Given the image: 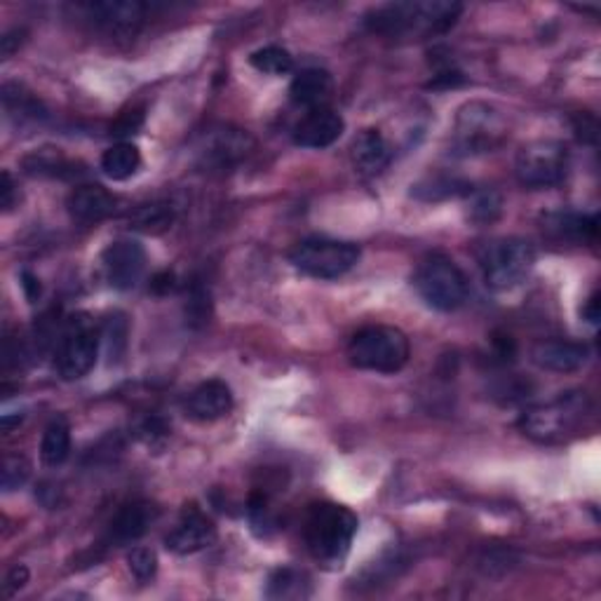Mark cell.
Segmentation results:
<instances>
[{
  "label": "cell",
  "instance_id": "1",
  "mask_svg": "<svg viewBox=\"0 0 601 601\" xmlns=\"http://www.w3.org/2000/svg\"><path fill=\"white\" fill-rule=\"evenodd\" d=\"M463 8L446 0H409L388 3L367 14V28L393 40H424L446 34L461 17Z\"/></svg>",
  "mask_w": 601,
  "mask_h": 601
},
{
  "label": "cell",
  "instance_id": "2",
  "mask_svg": "<svg viewBox=\"0 0 601 601\" xmlns=\"http://www.w3.org/2000/svg\"><path fill=\"white\" fill-rule=\"evenodd\" d=\"M357 526V517L348 507L336 503L312 505L304 524V538L312 560L324 566H341L348 557Z\"/></svg>",
  "mask_w": 601,
  "mask_h": 601
},
{
  "label": "cell",
  "instance_id": "3",
  "mask_svg": "<svg viewBox=\"0 0 601 601\" xmlns=\"http://www.w3.org/2000/svg\"><path fill=\"white\" fill-rule=\"evenodd\" d=\"M409 339L395 327H365L351 339V365L376 373H397L409 363Z\"/></svg>",
  "mask_w": 601,
  "mask_h": 601
},
{
  "label": "cell",
  "instance_id": "4",
  "mask_svg": "<svg viewBox=\"0 0 601 601\" xmlns=\"http://www.w3.org/2000/svg\"><path fill=\"white\" fill-rule=\"evenodd\" d=\"M590 412V400L585 393H566L548 404L524 412L519 426L524 434L536 442H560L574 432Z\"/></svg>",
  "mask_w": 601,
  "mask_h": 601
},
{
  "label": "cell",
  "instance_id": "5",
  "mask_svg": "<svg viewBox=\"0 0 601 601\" xmlns=\"http://www.w3.org/2000/svg\"><path fill=\"white\" fill-rule=\"evenodd\" d=\"M420 298L434 310L451 312L465 304L468 298V278L463 270L442 254L426 259L418 266L414 278Z\"/></svg>",
  "mask_w": 601,
  "mask_h": 601
},
{
  "label": "cell",
  "instance_id": "6",
  "mask_svg": "<svg viewBox=\"0 0 601 601\" xmlns=\"http://www.w3.org/2000/svg\"><path fill=\"white\" fill-rule=\"evenodd\" d=\"M533 261V247L519 237L493 240V243H489L479 252V266H482L485 280L495 292L517 287V284L529 275Z\"/></svg>",
  "mask_w": 601,
  "mask_h": 601
},
{
  "label": "cell",
  "instance_id": "7",
  "mask_svg": "<svg viewBox=\"0 0 601 601\" xmlns=\"http://www.w3.org/2000/svg\"><path fill=\"white\" fill-rule=\"evenodd\" d=\"M290 259L294 268L310 278L336 280L355 268L359 261V247L353 243H343V240L310 237L292 249Z\"/></svg>",
  "mask_w": 601,
  "mask_h": 601
},
{
  "label": "cell",
  "instance_id": "8",
  "mask_svg": "<svg viewBox=\"0 0 601 601\" xmlns=\"http://www.w3.org/2000/svg\"><path fill=\"white\" fill-rule=\"evenodd\" d=\"M101 334L85 315L73 318L59 341L54 367L64 381H81L95 369Z\"/></svg>",
  "mask_w": 601,
  "mask_h": 601
},
{
  "label": "cell",
  "instance_id": "9",
  "mask_svg": "<svg viewBox=\"0 0 601 601\" xmlns=\"http://www.w3.org/2000/svg\"><path fill=\"white\" fill-rule=\"evenodd\" d=\"M505 137L501 115L487 103H468L458 111L454 125V146L461 156L491 154Z\"/></svg>",
  "mask_w": 601,
  "mask_h": 601
},
{
  "label": "cell",
  "instance_id": "10",
  "mask_svg": "<svg viewBox=\"0 0 601 601\" xmlns=\"http://www.w3.org/2000/svg\"><path fill=\"white\" fill-rule=\"evenodd\" d=\"M568 154L560 142H533L517 156V179L526 188H552L564 182Z\"/></svg>",
  "mask_w": 601,
  "mask_h": 601
},
{
  "label": "cell",
  "instance_id": "11",
  "mask_svg": "<svg viewBox=\"0 0 601 601\" xmlns=\"http://www.w3.org/2000/svg\"><path fill=\"white\" fill-rule=\"evenodd\" d=\"M101 268L109 284L115 290L137 287L146 270V252L142 243L132 237L115 240L101 254Z\"/></svg>",
  "mask_w": 601,
  "mask_h": 601
},
{
  "label": "cell",
  "instance_id": "12",
  "mask_svg": "<svg viewBox=\"0 0 601 601\" xmlns=\"http://www.w3.org/2000/svg\"><path fill=\"white\" fill-rule=\"evenodd\" d=\"M87 17L93 20L103 34L113 38H134L146 17V8L130 0H103V3L85 5Z\"/></svg>",
  "mask_w": 601,
  "mask_h": 601
},
{
  "label": "cell",
  "instance_id": "13",
  "mask_svg": "<svg viewBox=\"0 0 601 601\" xmlns=\"http://www.w3.org/2000/svg\"><path fill=\"white\" fill-rule=\"evenodd\" d=\"M217 540V526L198 505H186L182 519L164 538V545L174 554H193L209 548Z\"/></svg>",
  "mask_w": 601,
  "mask_h": 601
},
{
  "label": "cell",
  "instance_id": "14",
  "mask_svg": "<svg viewBox=\"0 0 601 601\" xmlns=\"http://www.w3.org/2000/svg\"><path fill=\"white\" fill-rule=\"evenodd\" d=\"M254 142L247 132L233 130V127H221L207 132L205 144L200 148L203 162L207 168L214 170H231L240 160H245L252 150Z\"/></svg>",
  "mask_w": 601,
  "mask_h": 601
},
{
  "label": "cell",
  "instance_id": "15",
  "mask_svg": "<svg viewBox=\"0 0 601 601\" xmlns=\"http://www.w3.org/2000/svg\"><path fill=\"white\" fill-rule=\"evenodd\" d=\"M345 130L343 118L332 109H315L298 120L294 127V144L300 148H327L341 139Z\"/></svg>",
  "mask_w": 601,
  "mask_h": 601
},
{
  "label": "cell",
  "instance_id": "16",
  "mask_svg": "<svg viewBox=\"0 0 601 601\" xmlns=\"http://www.w3.org/2000/svg\"><path fill=\"white\" fill-rule=\"evenodd\" d=\"M588 348L576 341H564V339H550V341H538L531 348V359L548 371L557 373H571L578 371L588 363Z\"/></svg>",
  "mask_w": 601,
  "mask_h": 601
},
{
  "label": "cell",
  "instance_id": "17",
  "mask_svg": "<svg viewBox=\"0 0 601 601\" xmlns=\"http://www.w3.org/2000/svg\"><path fill=\"white\" fill-rule=\"evenodd\" d=\"M231 409H233L231 388L217 379L200 383L186 400V414L193 420H203V424L229 416Z\"/></svg>",
  "mask_w": 601,
  "mask_h": 601
},
{
  "label": "cell",
  "instance_id": "18",
  "mask_svg": "<svg viewBox=\"0 0 601 601\" xmlns=\"http://www.w3.org/2000/svg\"><path fill=\"white\" fill-rule=\"evenodd\" d=\"M158 519V507L137 501V503H127L125 507L118 510V515L113 517L109 526V540L115 545H127L139 540L148 529L150 524Z\"/></svg>",
  "mask_w": 601,
  "mask_h": 601
},
{
  "label": "cell",
  "instance_id": "19",
  "mask_svg": "<svg viewBox=\"0 0 601 601\" xmlns=\"http://www.w3.org/2000/svg\"><path fill=\"white\" fill-rule=\"evenodd\" d=\"M334 95V81L324 69H304L294 75L290 97L296 107L308 111L327 109V101Z\"/></svg>",
  "mask_w": 601,
  "mask_h": 601
},
{
  "label": "cell",
  "instance_id": "20",
  "mask_svg": "<svg viewBox=\"0 0 601 601\" xmlns=\"http://www.w3.org/2000/svg\"><path fill=\"white\" fill-rule=\"evenodd\" d=\"M66 207L73 221L99 223L113 214L115 198L101 186H78L75 191H71Z\"/></svg>",
  "mask_w": 601,
  "mask_h": 601
},
{
  "label": "cell",
  "instance_id": "21",
  "mask_svg": "<svg viewBox=\"0 0 601 601\" xmlns=\"http://www.w3.org/2000/svg\"><path fill=\"white\" fill-rule=\"evenodd\" d=\"M353 164L359 174L376 176L381 174L390 158H393V150H390L388 142L379 130H365L359 137L353 142Z\"/></svg>",
  "mask_w": 601,
  "mask_h": 601
},
{
  "label": "cell",
  "instance_id": "22",
  "mask_svg": "<svg viewBox=\"0 0 601 601\" xmlns=\"http://www.w3.org/2000/svg\"><path fill=\"white\" fill-rule=\"evenodd\" d=\"M554 237L566 240V243H592L597 237V217L585 214H550L545 225Z\"/></svg>",
  "mask_w": 601,
  "mask_h": 601
},
{
  "label": "cell",
  "instance_id": "23",
  "mask_svg": "<svg viewBox=\"0 0 601 601\" xmlns=\"http://www.w3.org/2000/svg\"><path fill=\"white\" fill-rule=\"evenodd\" d=\"M142 168V154L139 148L130 142L113 144L111 148L103 150L101 156V172L113 182H125V179L134 176Z\"/></svg>",
  "mask_w": 601,
  "mask_h": 601
},
{
  "label": "cell",
  "instance_id": "24",
  "mask_svg": "<svg viewBox=\"0 0 601 601\" xmlns=\"http://www.w3.org/2000/svg\"><path fill=\"white\" fill-rule=\"evenodd\" d=\"M71 451V426L66 418H54L50 420V426L42 432V442H40V458L45 465L50 468H57L69 458Z\"/></svg>",
  "mask_w": 601,
  "mask_h": 601
},
{
  "label": "cell",
  "instance_id": "25",
  "mask_svg": "<svg viewBox=\"0 0 601 601\" xmlns=\"http://www.w3.org/2000/svg\"><path fill=\"white\" fill-rule=\"evenodd\" d=\"M310 594V580L296 568H278L268 578V599H304Z\"/></svg>",
  "mask_w": 601,
  "mask_h": 601
},
{
  "label": "cell",
  "instance_id": "26",
  "mask_svg": "<svg viewBox=\"0 0 601 601\" xmlns=\"http://www.w3.org/2000/svg\"><path fill=\"white\" fill-rule=\"evenodd\" d=\"M174 223V207L168 203H150L134 209L130 214V225L142 233H162Z\"/></svg>",
  "mask_w": 601,
  "mask_h": 601
},
{
  "label": "cell",
  "instance_id": "27",
  "mask_svg": "<svg viewBox=\"0 0 601 601\" xmlns=\"http://www.w3.org/2000/svg\"><path fill=\"white\" fill-rule=\"evenodd\" d=\"M101 341L103 348H107L109 363L115 365L127 353V341H130V322L125 312H111L101 327Z\"/></svg>",
  "mask_w": 601,
  "mask_h": 601
},
{
  "label": "cell",
  "instance_id": "28",
  "mask_svg": "<svg viewBox=\"0 0 601 601\" xmlns=\"http://www.w3.org/2000/svg\"><path fill=\"white\" fill-rule=\"evenodd\" d=\"M3 107L8 111V115L12 118H22V120H38L45 115L40 101L26 93L24 87H20L17 83H8L3 85Z\"/></svg>",
  "mask_w": 601,
  "mask_h": 601
},
{
  "label": "cell",
  "instance_id": "29",
  "mask_svg": "<svg viewBox=\"0 0 601 601\" xmlns=\"http://www.w3.org/2000/svg\"><path fill=\"white\" fill-rule=\"evenodd\" d=\"M249 64L266 75H287L294 69V59L287 50L278 48V45H268V48L252 52Z\"/></svg>",
  "mask_w": 601,
  "mask_h": 601
},
{
  "label": "cell",
  "instance_id": "30",
  "mask_svg": "<svg viewBox=\"0 0 601 601\" xmlns=\"http://www.w3.org/2000/svg\"><path fill=\"white\" fill-rule=\"evenodd\" d=\"M468 184L458 182V179H449V176H434L428 179V182H420L414 186L412 195H416L418 200H444V198H454L458 193H468Z\"/></svg>",
  "mask_w": 601,
  "mask_h": 601
},
{
  "label": "cell",
  "instance_id": "31",
  "mask_svg": "<svg viewBox=\"0 0 601 601\" xmlns=\"http://www.w3.org/2000/svg\"><path fill=\"white\" fill-rule=\"evenodd\" d=\"M28 477H32V463L24 456H5L3 458V470H0V479H3V489L8 493L22 489Z\"/></svg>",
  "mask_w": 601,
  "mask_h": 601
},
{
  "label": "cell",
  "instance_id": "32",
  "mask_svg": "<svg viewBox=\"0 0 601 601\" xmlns=\"http://www.w3.org/2000/svg\"><path fill=\"white\" fill-rule=\"evenodd\" d=\"M127 566L132 571V576L139 582H148L150 578H156L158 574V557L154 550L148 548H134L127 554Z\"/></svg>",
  "mask_w": 601,
  "mask_h": 601
},
{
  "label": "cell",
  "instance_id": "33",
  "mask_svg": "<svg viewBox=\"0 0 601 601\" xmlns=\"http://www.w3.org/2000/svg\"><path fill=\"white\" fill-rule=\"evenodd\" d=\"M501 214V198L499 195H493V193H482V195H477L473 207H470V217L475 221H493L495 217Z\"/></svg>",
  "mask_w": 601,
  "mask_h": 601
},
{
  "label": "cell",
  "instance_id": "34",
  "mask_svg": "<svg viewBox=\"0 0 601 601\" xmlns=\"http://www.w3.org/2000/svg\"><path fill=\"white\" fill-rule=\"evenodd\" d=\"M144 123V113L142 111H127L118 118V123L113 125L115 137H127V134H134Z\"/></svg>",
  "mask_w": 601,
  "mask_h": 601
},
{
  "label": "cell",
  "instance_id": "35",
  "mask_svg": "<svg viewBox=\"0 0 601 601\" xmlns=\"http://www.w3.org/2000/svg\"><path fill=\"white\" fill-rule=\"evenodd\" d=\"M17 186H14L10 172H3L0 174V207H3V212H10V209L17 205Z\"/></svg>",
  "mask_w": 601,
  "mask_h": 601
},
{
  "label": "cell",
  "instance_id": "36",
  "mask_svg": "<svg viewBox=\"0 0 601 601\" xmlns=\"http://www.w3.org/2000/svg\"><path fill=\"white\" fill-rule=\"evenodd\" d=\"M28 582V568L26 566H14L8 578H5V597H12L17 590H22Z\"/></svg>",
  "mask_w": 601,
  "mask_h": 601
},
{
  "label": "cell",
  "instance_id": "37",
  "mask_svg": "<svg viewBox=\"0 0 601 601\" xmlns=\"http://www.w3.org/2000/svg\"><path fill=\"white\" fill-rule=\"evenodd\" d=\"M22 290L26 294V298L32 300V304H36V300L40 298V280L34 275V273H28V270H22Z\"/></svg>",
  "mask_w": 601,
  "mask_h": 601
},
{
  "label": "cell",
  "instance_id": "38",
  "mask_svg": "<svg viewBox=\"0 0 601 601\" xmlns=\"http://www.w3.org/2000/svg\"><path fill=\"white\" fill-rule=\"evenodd\" d=\"M22 36H24V32H20V28H14V32H10L3 38H0V52H3V57H12L14 52L20 50Z\"/></svg>",
  "mask_w": 601,
  "mask_h": 601
},
{
  "label": "cell",
  "instance_id": "39",
  "mask_svg": "<svg viewBox=\"0 0 601 601\" xmlns=\"http://www.w3.org/2000/svg\"><path fill=\"white\" fill-rule=\"evenodd\" d=\"M582 318L588 320V322H592V324L599 322V296H597V294H592V296L588 298V304H585V308H582Z\"/></svg>",
  "mask_w": 601,
  "mask_h": 601
}]
</instances>
